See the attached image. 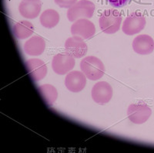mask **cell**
<instances>
[{"instance_id":"obj_1","label":"cell","mask_w":154,"mask_h":153,"mask_svg":"<svg viewBox=\"0 0 154 153\" xmlns=\"http://www.w3.org/2000/svg\"><path fill=\"white\" fill-rule=\"evenodd\" d=\"M80 69L86 78L97 81L105 74V66L100 59L94 56H86L80 62Z\"/></svg>"},{"instance_id":"obj_3","label":"cell","mask_w":154,"mask_h":153,"mask_svg":"<svg viewBox=\"0 0 154 153\" xmlns=\"http://www.w3.org/2000/svg\"><path fill=\"white\" fill-rule=\"evenodd\" d=\"M95 4L89 0H80L68 9L67 18L70 22H75L79 19H90L94 13Z\"/></svg>"},{"instance_id":"obj_10","label":"cell","mask_w":154,"mask_h":153,"mask_svg":"<svg viewBox=\"0 0 154 153\" xmlns=\"http://www.w3.org/2000/svg\"><path fill=\"white\" fill-rule=\"evenodd\" d=\"M65 85L69 91L73 93L80 92L86 85V77L80 71H70L66 76Z\"/></svg>"},{"instance_id":"obj_5","label":"cell","mask_w":154,"mask_h":153,"mask_svg":"<svg viewBox=\"0 0 154 153\" xmlns=\"http://www.w3.org/2000/svg\"><path fill=\"white\" fill-rule=\"evenodd\" d=\"M75 66V58L69 53H57L52 60V68L56 74L64 75L72 71Z\"/></svg>"},{"instance_id":"obj_18","label":"cell","mask_w":154,"mask_h":153,"mask_svg":"<svg viewBox=\"0 0 154 153\" xmlns=\"http://www.w3.org/2000/svg\"><path fill=\"white\" fill-rule=\"evenodd\" d=\"M56 5H58L61 8H66V9H69L71 6L74 5L75 2H77V0H54Z\"/></svg>"},{"instance_id":"obj_11","label":"cell","mask_w":154,"mask_h":153,"mask_svg":"<svg viewBox=\"0 0 154 153\" xmlns=\"http://www.w3.org/2000/svg\"><path fill=\"white\" fill-rule=\"evenodd\" d=\"M26 67L28 74L34 81H41L47 74V67L40 59H29L26 62Z\"/></svg>"},{"instance_id":"obj_6","label":"cell","mask_w":154,"mask_h":153,"mask_svg":"<svg viewBox=\"0 0 154 153\" xmlns=\"http://www.w3.org/2000/svg\"><path fill=\"white\" fill-rule=\"evenodd\" d=\"M146 24V19L141 13L133 12L126 17L122 27V30L128 36H133L142 31Z\"/></svg>"},{"instance_id":"obj_4","label":"cell","mask_w":154,"mask_h":153,"mask_svg":"<svg viewBox=\"0 0 154 153\" xmlns=\"http://www.w3.org/2000/svg\"><path fill=\"white\" fill-rule=\"evenodd\" d=\"M152 110L144 102L131 104L127 109V115L130 122L137 125H141L150 118Z\"/></svg>"},{"instance_id":"obj_2","label":"cell","mask_w":154,"mask_h":153,"mask_svg":"<svg viewBox=\"0 0 154 153\" xmlns=\"http://www.w3.org/2000/svg\"><path fill=\"white\" fill-rule=\"evenodd\" d=\"M122 19V15L116 9H106L102 13L99 19L100 29L105 33H115L120 28Z\"/></svg>"},{"instance_id":"obj_16","label":"cell","mask_w":154,"mask_h":153,"mask_svg":"<svg viewBox=\"0 0 154 153\" xmlns=\"http://www.w3.org/2000/svg\"><path fill=\"white\" fill-rule=\"evenodd\" d=\"M39 20L42 27L48 29L53 28L60 22V15L54 9H46L41 13Z\"/></svg>"},{"instance_id":"obj_19","label":"cell","mask_w":154,"mask_h":153,"mask_svg":"<svg viewBox=\"0 0 154 153\" xmlns=\"http://www.w3.org/2000/svg\"><path fill=\"white\" fill-rule=\"evenodd\" d=\"M106 1L116 7H122L127 3L129 0H106Z\"/></svg>"},{"instance_id":"obj_7","label":"cell","mask_w":154,"mask_h":153,"mask_svg":"<svg viewBox=\"0 0 154 153\" xmlns=\"http://www.w3.org/2000/svg\"><path fill=\"white\" fill-rule=\"evenodd\" d=\"M113 91L109 83L106 81H99L92 88V98L96 103L105 104L112 99Z\"/></svg>"},{"instance_id":"obj_8","label":"cell","mask_w":154,"mask_h":153,"mask_svg":"<svg viewBox=\"0 0 154 153\" xmlns=\"http://www.w3.org/2000/svg\"><path fill=\"white\" fill-rule=\"evenodd\" d=\"M65 49L67 53L74 58H82L87 53L88 46L82 38L73 36L66 40Z\"/></svg>"},{"instance_id":"obj_17","label":"cell","mask_w":154,"mask_h":153,"mask_svg":"<svg viewBox=\"0 0 154 153\" xmlns=\"http://www.w3.org/2000/svg\"><path fill=\"white\" fill-rule=\"evenodd\" d=\"M38 91L48 106H52L56 102L58 97V91L54 86L46 84L38 87Z\"/></svg>"},{"instance_id":"obj_12","label":"cell","mask_w":154,"mask_h":153,"mask_svg":"<svg viewBox=\"0 0 154 153\" xmlns=\"http://www.w3.org/2000/svg\"><path fill=\"white\" fill-rule=\"evenodd\" d=\"M42 9L40 0H22L19 5V13L26 19H35Z\"/></svg>"},{"instance_id":"obj_13","label":"cell","mask_w":154,"mask_h":153,"mask_svg":"<svg viewBox=\"0 0 154 153\" xmlns=\"http://www.w3.org/2000/svg\"><path fill=\"white\" fill-rule=\"evenodd\" d=\"M133 49L140 55L150 54L154 49V40L146 34L137 36L133 41Z\"/></svg>"},{"instance_id":"obj_15","label":"cell","mask_w":154,"mask_h":153,"mask_svg":"<svg viewBox=\"0 0 154 153\" xmlns=\"http://www.w3.org/2000/svg\"><path fill=\"white\" fill-rule=\"evenodd\" d=\"M34 32L33 24L28 20H21L12 27V33L19 40H25L31 37Z\"/></svg>"},{"instance_id":"obj_9","label":"cell","mask_w":154,"mask_h":153,"mask_svg":"<svg viewBox=\"0 0 154 153\" xmlns=\"http://www.w3.org/2000/svg\"><path fill=\"white\" fill-rule=\"evenodd\" d=\"M70 30L72 36H78L83 40H88L94 36L96 27L93 22L88 19H79L73 22Z\"/></svg>"},{"instance_id":"obj_14","label":"cell","mask_w":154,"mask_h":153,"mask_svg":"<svg viewBox=\"0 0 154 153\" xmlns=\"http://www.w3.org/2000/svg\"><path fill=\"white\" fill-rule=\"evenodd\" d=\"M46 49V42L42 37L34 36L31 37L24 44V51L29 56H39L43 53Z\"/></svg>"}]
</instances>
